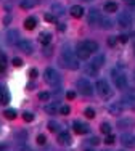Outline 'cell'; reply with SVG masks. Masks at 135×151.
Segmentation results:
<instances>
[{
  "mask_svg": "<svg viewBox=\"0 0 135 151\" xmlns=\"http://www.w3.org/2000/svg\"><path fill=\"white\" fill-rule=\"evenodd\" d=\"M118 40H119V42H122V44H126V42L129 40V37H127V35H119Z\"/></svg>",
  "mask_w": 135,
  "mask_h": 151,
  "instance_id": "ab89813d",
  "label": "cell"
},
{
  "mask_svg": "<svg viewBox=\"0 0 135 151\" xmlns=\"http://www.w3.org/2000/svg\"><path fill=\"white\" fill-rule=\"evenodd\" d=\"M3 90H5V88H3V87H0V96H2V93H3Z\"/></svg>",
  "mask_w": 135,
  "mask_h": 151,
  "instance_id": "7dc6e473",
  "label": "cell"
},
{
  "mask_svg": "<svg viewBox=\"0 0 135 151\" xmlns=\"http://www.w3.org/2000/svg\"><path fill=\"white\" fill-rule=\"evenodd\" d=\"M35 24H37V19L32 16H29V18H26L24 19V27H26L27 31H32L34 27H35Z\"/></svg>",
  "mask_w": 135,
  "mask_h": 151,
  "instance_id": "e0dca14e",
  "label": "cell"
},
{
  "mask_svg": "<svg viewBox=\"0 0 135 151\" xmlns=\"http://www.w3.org/2000/svg\"><path fill=\"white\" fill-rule=\"evenodd\" d=\"M108 111H109V114H113V116H118V114H121L124 111L122 101H111L108 105Z\"/></svg>",
  "mask_w": 135,
  "mask_h": 151,
  "instance_id": "52a82bcc",
  "label": "cell"
},
{
  "mask_svg": "<svg viewBox=\"0 0 135 151\" xmlns=\"http://www.w3.org/2000/svg\"><path fill=\"white\" fill-rule=\"evenodd\" d=\"M85 151H93V150H85Z\"/></svg>",
  "mask_w": 135,
  "mask_h": 151,
  "instance_id": "c3c4849f",
  "label": "cell"
},
{
  "mask_svg": "<svg viewBox=\"0 0 135 151\" xmlns=\"http://www.w3.org/2000/svg\"><path fill=\"white\" fill-rule=\"evenodd\" d=\"M3 71H5V64L0 63V73H3Z\"/></svg>",
  "mask_w": 135,
  "mask_h": 151,
  "instance_id": "bcb514c9",
  "label": "cell"
},
{
  "mask_svg": "<svg viewBox=\"0 0 135 151\" xmlns=\"http://www.w3.org/2000/svg\"><path fill=\"white\" fill-rule=\"evenodd\" d=\"M77 87H79L80 93L85 95V96L93 95V85H92L87 79H79V81H77Z\"/></svg>",
  "mask_w": 135,
  "mask_h": 151,
  "instance_id": "3957f363",
  "label": "cell"
},
{
  "mask_svg": "<svg viewBox=\"0 0 135 151\" xmlns=\"http://www.w3.org/2000/svg\"><path fill=\"white\" fill-rule=\"evenodd\" d=\"M3 114H5V117H6V119H10V121H11V119H15V117H16V109H6Z\"/></svg>",
  "mask_w": 135,
  "mask_h": 151,
  "instance_id": "cb8c5ba5",
  "label": "cell"
},
{
  "mask_svg": "<svg viewBox=\"0 0 135 151\" xmlns=\"http://www.w3.org/2000/svg\"><path fill=\"white\" fill-rule=\"evenodd\" d=\"M79 45L82 47V48H85L87 52H90V53H95L98 50V44H97V42H93V40H82Z\"/></svg>",
  "mask_w": 135,
  "mask_h": 151,
  "instance_id": "30bf717a",
  "label": "cell"
},
{
  "mask_svg": "<svg viewBox=\"0 0 135 151\" xmlns=\"http://www.w3.org/2000/svg\"><path fill=\"white\" fill-rule=\"evenodd\" d=\"M39 100H40V101H48V100H50V93H48V92L39 93Z\"/></svg>",
  "mask_w": 135,
  "mask_h": 151,
  "instance_id": "f546056e",
  "label": "cell"
},
{
  "mask_svg": "<svg viewBox=\"0 0 135 151\" xmlns=\"http://www.w3.org/2000/svg\"><path fill=\"white\" fill-rule=\"evenodd\" d=\"M45 19H47L48 23H55V19H56V18L53 16V15H50V13H47V15H45Z\"/></svg>",
  "mask_w": 135,
  "mask_h": 151,
  "instance_id": "74e56055",
  "label": "cell"
},
{
  "mask_svg": "<svg viewBox=\"0 0 135 151\" xmlns=\"http://www.w3.org/2000/svg\"><path fill=\"white\" fill-rule=\"evenodd\" d=\"M134 79H135V73H134Z\"/></svg>",
  "mask_w": 135,
  "mask_h": 151,
  "instance_id": "681fc988",
  "label": "cell"
},
{
  "mask_svg": "<svg viewBox=\"0 0 135 151\" xmlns=\"http://www.w3.org/2000/svg\"><path fill=\"white\" fill-rule=\"evenodd\" d=\"M74 132H76V134H79V135L87 134V132H88V125L84 124V122L76 121V122H74Z\"/></svg>",
  "mask_w": 135,
  "mask_h": 151,
  "instance_id": "7c38bea8",
  "label": "cell"
},
{
  "mask_svg": "<svg viewBox=\"0 0 135 151\" xmlns=\"http://www.w3.org/2000/svg\"><path fill=\"white\" fill-rule=\"evenodd\" d=\"M103 10H105L106 13H114V12H118V5H116L114 2H106L105 6H103Z\"/></svg>",
  "mask_w": 135,
  "mask_h": 151,
  "instance_id": "ffe728a7",
  "label": "cell"
},
{
  "mask_svg": "<svg viewBox=\"0 0 135 151\" xmlns=\"http://www.w3.org/2000/svg\"><path fill=\"white\" fill-rule=\"evenodd\" d=\"M63 61L69 69H77L79 68V60L71 50H63Z\"/></svg>",
  "mask_w": 135,
  "mask_h": 151,
  "instance_id": "7a4b0ae2",
  "label": "cell"
},
{
  "mask_svg": "<svg viewBox=\"0 0 135 151\" xmlns=\"http://www.w3.org/2000/svg\"><path fill=\"white\" fill-rule=\"evenodd\" d=\"M100 130L103 132V134H106V135H108V134H111V125H109L108 122H103V124H101V127H100Z\"/></svg>",
  "mask_w": 135,
  "mask_h": 151,
  "instance_id": "484cf974",
  "label": "cell"
},
{
  "mask_svg": "<svg viewBox=\"0 0 135 151\" xmlns=\"http://www.w3.org/2000/svg\"><path fill=\"white\" fill-rule=\"evenodd\" d=\"M50 40H52V35L48 34V32H44V34H40V42L44 45H48L50 44Z\"/></svg>",
  "mask_w": 135,
  "mask_h": 151,
  "instance_id": "7402d4cb",
  "label": "cell"
},
{
  "mask_svg": "<svg viewBox=\"0 0 135 151\" xmlns=\"http://www.w3.org/2000/svg\"><path fill=\"white\" fill-rule=\"evenodd\" d=\"M97 69H98V68H95L93 64L87 66V73H88V74H93V76H95V74H97Z\"/></svg>",
  "mask_w": 135,
  "mask_h": 151,
  "instance_id": "8d00e7d4",
  "label": "cell"
},
{
  "mask_svg": "<svg viewBox=\"0 0 135 151\" xmlns=\"http://www.w3.org/2000/svg\"><path fill=\"white\" fill-rule=\"evenodd\" d=\"M84 114H85V117H88V119H93L95 117V109L93 108H87V109L84 111Z\"/></svg>",
  "mask_w": 135,
  "mask_h": 151,
  "instance_id": "83f0119b",
  "label": "cell"
},
{
  "mask_svg": "<svg viewBox=\"0 0 135 151\" xmlns=\"http://www.w3.org/2000/svg\"><path fill=\"white\" fill-rule=\"evenodd\" d=\"M87 21H88V24H98L101 21V16H100V13L97 12V10H90V13H88V16H87Z\"/></svg>",
  "mask_w": 135,
  "mask_h": 151,
  "instance_id": "8fae6325",
  "label": "cell"
},
{
  "mask_svg": "<svg viewBox=\"0 0 135 151\" xmlns=\"http://www.w3.org/2000/svg\"><path fill=\"white\" fill-rule=\"evenodd\" d=\"M118 23L121 27H130L132 26V16L129 12H121L118 16Z\"/></svg>",
  "mask_w": 135,
  "mask_h": 151,
  "instance_id": "5b68a950",
  "label": "cell"
},
{
  "mask_svg": "<svg viewBox=\"0 0 135 151\" xmlns=\"http://www.w3.org/2000/svg\"><path fill=\"white\" fill-rule=\"evenodd\" d=\"M66 98L68 100H74V98H76V93H74V92H68L66 93Z\"/></svg>",
  "mask_w": 135,
  "mask_h": 151,
  "instance_id": "60d3db41",
  "label": "cell"
},
{
  "mask_svg": "<svg viewBox=\"0 0 135 151\" xmlns=\"http://www.w3.org/2000/svg\"><path fill=\"white\" fill-rule=\"evenodd\" d=\"M18 3H19L21 8L29 10V8H32V6L35 5V0H18Z\"/></svg>",
  "mask_w": 135,
  "mask_h": 151,
  "instance_id": "d6986e66",
  "label": "cell"
},
{
  "mask_svg": "<svg viewBox=\"0 0 135 151\" xmlns=\"http://www.w3.org/2000/svg\"><path fill=\"white\" fill-rule=\"evenodd\" d=\"M60 113H61V114H69L71 113V108L68 106V105H65V106L60 108Z\"/></svg>",
  "mask_w": 135,
  "mask_h": 151,
  "instance_id": "d590c367",
  "label": "cell"
},
{
  "mask_svg": "<svg viewBox=\"0 0 135 151\" xmlns=\"http://www.w3.org/2000/svg\"><path fill=\"white\" fill-rule=\"evenodd\" d=\"M13 66H15V68H21V66H23V60H21V58H13Z\"/></svg>",
  "mask_w": 135,
  "mask_h": 151,
  "instance_id": "e575fe53",
  "label": "cell"
},
{
  "mask_svg": "<svg viewBox=\"0 0 135 151\" xmlns=\"http://www.w3.org/2000/svg\"><path fill=\"white\" fill-rule=\"evenodd\" d=\"M121 143H122L126 148H134L135 146V135H132V134L121 135Z\"/></svg>",
  "mask_w": 135,
  "mask_h": 151,
  "instance_id": "9c48e42d",
  "label": "cell"
},
{
  "mask_svg": "<svg viewBox=\"0 0 135 151\" xmlns=\"http://www.w3.org/2000/svg\"><path fill=\"white\" fill-rule=\"evenodd\" d=\"M45 111H47L48 114H55L56 111H58V105H56V103H53V105L45 106Z\"/></svg>",
  "mask_w": 135,
  "mask_h": 151,
  "instance_id": "603a6c76",
  "label": "cell"
},
{
  "mask_svg": "<svg viewBox=\"0 0 135 151\" xmlns=\"http://www.w3.org/2000/svg\"><path fill=\"white\" fill-rule=\"evenodd\" d=\"M134 50H135V45H134Z\"/></svg>",
  "mask_w": 135,
  "mask_h": 151,
  "instance_id": "f907efd6",
  "label": "cell"
},
{
  "mask_svg": "<svg viewBox=\"0 0 135 151\" xmlns=\"http://www.w3.org/2000/svg\"><path fill=\"white\" fill-rule=\"evenodd\" d=\"M113 81H114V85L119 88V90H124L127 87V79L124 74H116L113 73Z\"/></svg>",
  "mask_w": 135,
  "mask_h": 151,
  "instance_id": "8992f818",
  "label": "cell"
},
{
  "mask_svg": "<svg viewBox=\"0 0 135 151\" xmlns=\"http://www.w3.org/2000/svg\"><path fill=\"white\" fill-rule=\"evenodd\" d=\"M134 122H132V119H119L118 121V127L119 129H127V127H130Z\"/></svg>",
  "mask_w": 135,
  "mask_h": 151,
  "instance_id": "44dd1931",
  "label": "cell"
},
{
  "mask_svg": "<svg viewBox=\"0 0 135 151\" xmlns=\"http://www.w3.org/2000/svg\"><path fill=\"white\" fill-rule=\"evenodd\" d=\"M31 79H35V77H37V76H39V71L37 69H31Z\"/></svg>",
  "mask_w": 135,
  "mask_h": 151,
  "instance_id": "b9f144b4",
  "label": "cell"
},
{
  "mask_svg": "<svg viewBox=\"0 0 135 151\" xmlns=\"http://www.w3.org/2000/svg\"><path fill=\"white\" fill-rule=\"evenodd\" d=\"M18 40V32L16 31H8V34H6V42H8L10 45H15Z\"/></svg>",
  "mask_w": 135,
  "mask_h": 151,
  "instance_id": "ac0fdd59",
  "label": "cell"
},
{
  "mask_svg": "<svg viewBox=\"0 0 135 151\" xmlns=\"http://www.w3.org/2000/svg\"><path fill=\"white\" fill-rule=\"evenodd\" d=\"M44 79L48 85H60V82H61V77H60L58 71L53 69V68H47V69H45Z\"/></svg>",
  "mask_w": 135,
  "mask_h": 151,
  "instance_id": "6da1fadb",
  "label": "cell"
},
{
  "mask_svg": "<svg viewBox=\"0 0 135 151\" xmlns=\"http://www.w3.org/2000/svg\"><path fill=\"white\" fill-rule=\"evenodd\" d=\"M90 55H92L90 52H87V50L82 48L80 45H77V58H80V60H88V58H90Z\"/></svg>",
  "mask_w": 135,
  "mask_h": 151,
  "instance_id": "2e32d148",
  "label": "cell"
},
{
  "mask_svg": "<svg viewBox=\"0 0 135 151\" xmlns=\"http://www.w3.org/2000/svg\"><path fill=\"white\" fill-rule=\"evenodd\" d=\"M18 48L23 50L24 53H31L32 52V44L29 40H19L18 42Z\"/></svg>",
  "mask_w": 135,
  "mask_h": 151,
  "instance_id": "5bb4252c",
  "label": "cell"
},
{
  "mask_svg": "<svg viewBox=\"0 0 135 151\" xmlns=\"http://www.w3.org/2000/svg\"><path fill=\"white\" fill-rule=\"evenodd\" d=\"M124 2H126L127 5H135V0H124Z\"/></svg>",
  "mask_w": 135,
  "mask_h": 151,
  "instance_id": "f6af8a7d",
  "label": "cell"
},
{
  "mask_svg": "<svg viewBox=\"0 0 135 151\" xmlns=\"http://www.w3.org/2000/svg\"><path fill=\"white\" fill-rule=\"evenodd\" d=\"M52 10H53V12L56 10V15H63V6L60 5V3H53V5H52Z\"/></svg>",
  "mask_w": 135,
  "mask_h": 151,
  "instance_id": "4dcf8cb0",
  "label": "cell"
},
{
  "mask_svg": "<svg viewBox=\"0 0 135 151\" xmlns=\"http://www.w3.org/2000/svg\"><path fill=\"white\" fill-rule=\"evenodd\" d=\"M90 143H92V145H98V143H100V140H98L97 137H93V138L90 140Z\"/></svg>",
  "mask_w": 135,
  "mask_h": 151,
  "instance_id": "ee69618b",
  "label": "cell"
},
{
  "mask_svg": "<svg viewBox=\"0 0 135 151\" xmlns=\"http://www.w3.org/2000/svg\"><path fill=\"white\" fill-rule=\"evenodd\" d=\"M116 42H118V39H116V37H109V39H108V45H109V47H114Z\"/></svg>",
  "mask_w": 135,
  "mask_h": 151,
  "instance_id": "f35d334b",
  "label": "cell"
},
{
  "mask_svg": "<svg viewBox=\"0 0 135 151\" xmlns=\"http://www.w3.org/2000/svg\"><path fill=\"white\" fill-rule=\"evenodd\" d=\"M69 15L73 18H82L84 16V8L80 5H73L69 8Z\"/></svg>",
  "mask_w": 135,
  "mask_h": 151,
  "instance_id": "4fadbf2b",
  "label": "cell"
},
{
  "mask_svg": "<svg viewBox=\"0 0 135 151\" xmlns=\"http://www.w3.org/2000/svg\"><path fill=\"white\" fill-rule=\"evenodd\" d=\"M103 61H105V58H103L101 55H98L97 58L93 60V63H92V64H93L95 68H100V66H103Z\"/></svg>",
  "mask_w": 135,
  "mask_h": 151,
  "instance_id": "4316f807",
  "label": "cell"
},
{
  "mask_svg": "<svg viewBox=\"0 0 135 151\" xmlns=\"http://www.w3.org/2000/svg\"><path fill=\"white\" fill-rule=\"evenodd\" d=\"M95 88H97V92L100 93V96H103V98H106V96L111 95V88H109V84L105 81V79H100V81L97 82V85H95Z\"/></svg>",
  "mask_w": 135,
  "mask_h": 151,
  "instance_id": "277c9868",
  "label": "cell"
},
{
  "mask_svg": "<svg viewBox=\"0 0 135 151\" xmlns=\"http://www.w3.org/2000/svg\"><path fill=\"white\" fill-rule=\"evenodd\" d=\"M58 143L60 145H71V135L68 132H60L58 134Z\"/></svg>",
  "mask_w": 135,
  "mask_h": 151,
  "instance_id": "9a60e30c",
  "label": "cell"
},
{
  "mask_svg": "<svg viewBox=\"0 0 135 151\" xmlns=\"http://www.w3.org/2000/svg\"><path fill=\"white\" fill-rule=\"evenodd\" d=\"M105 142H106V145H113V143L116 142V137L113 135V134H108V135H106V140H105Z\"/></svg>",
  "mask_w": 135,
  "mask_h": 151,
  "instance_id": "d6a6232c",
  "label": "cell"
},
{
  "mask_svg": "<svg viewBox=\"0 0 135 151\" xmlns=\"http://www.w3.org/2000/svg\"><path fill=\"white\" fill-rule=\"evenodd\" d=\"M48 130H50V132H60V125H58V122H53V121L48 122Z\"/></svg>",
  "mask_w": 135,
  "mask_h": 151,
  "instance_id": "d4e9b609",
  "label": "cell"
},
{
  "mask_svg": "<svg viewBox=\"0 0 135 151\" xmlns=\"http://www.w3.org/2000/svg\"><path fill=\"white\" fill-rule=\"evenodd\" d=\"M103 27H111V21H109V19H103Z\"/></svg>",
  "mask_w": 135,
  "mask_h": 151,
  "instance_id": "7bdbcfd3",
  "label": "cell"
},
{
  "mask_svg": "<svg viewBox=\"0 0 135 151\" xmlns=\"http://www.w3.org/2000/svg\"><path fill=\"white\" fill-rule=\"evenodd\" d=\"M45 142H47V137H45L44 134L37 135V143H39V145H45Z\"/></svg>",
  "mask_w": 135,
  "mask_h": 151,
  "instance_id": "836d02e7",
  "label": "cell"
},
{
  "mask_svg": "<svg viewBox=\"0 0 135 151\" xmlns=\"http://www.w3.org/2000/svg\"><path fill=\"white\" fill-rule=\"evenodd\" d=\"M122 105L124 106H127V108H135V90H130V92H127L126 95H124V98H122Z\"/></svg>",
  "mask_w": 135,
  "mask_h": 151,
  "instance_id": "ba28073f",
  "label": "cell"
},
{
  "mask_svg": "<svg viewBox=\"0 0 135 151\" xmlns=\"http://www.w3.org/2000/svg\"><path fill=\"white\" fill-rule=\"evenodd\" d=\"M85 2H88V0H85Z\"/></svg>",
  "mask_w": 135,
  "mask_h": 151,
  "instance_id": "816d5d0a",
  "label": "cell"
},
{
  "mask_svg": "<svg viewBox=\"0 0 135 151\" xmlns=\"http://www.w3.org/2000/svg\"><path fill=\"white\" fill-rule=\"evenodd\" d=\"M23 119L26 121V122H31V121H34V114L29 113V111H26V113L23 114Z\"/></svg>",
  "mask_w": 135,
  "mask_h": 151,
  "instance_id": "1f68e13d",
  "label": "cell"
},
{
  "mask_svg": "<svg viewBox=\"0 0 135 151\" xmlns=\"http://www.w3.org/2000/svg\"><path fill=\"white\" fill-rule=\"evenodd\" d=\"M8 101H10V93L6 90H3L2 96H0V103H8Z\"/></svg>",
  "mask_w": 135,
  "mask_h": 151,
  "instance_id": "f1b7e54d",
  "label": "cell"
}]
</instances>
